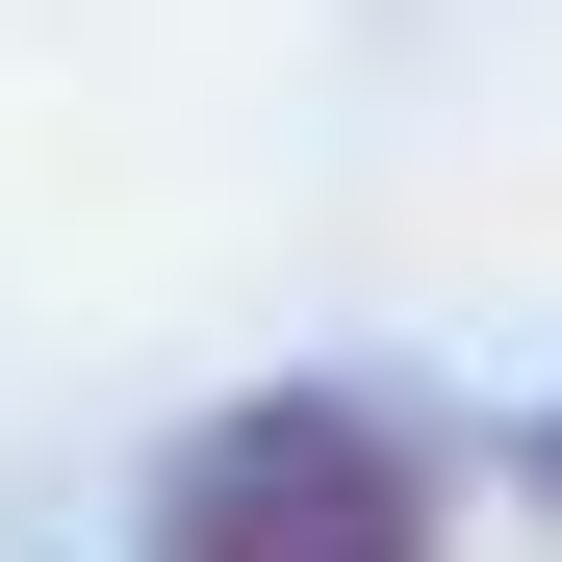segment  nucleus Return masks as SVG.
<instances>
[{
    "label": "nucleus",
    "mask_w": 562,
    "mask_h": 562,
    "mask_svg": "<svg viewBox=\"0 0 562 562\" xmlns=\"http://www.w3.org/2000/svg\"><path fill=\"white\" fill-rule=\"evenodd\" d=\"M128 562H460V435L384 384H256L154 460Z\"/></svg>",
    "instance_id": "obj_1"
},
{
    "label": "nucleus",
    "mask_w": 562,
    "mask_h": 562,
    "mask_svg": "<svg viewBox=\"0 0 562 562\" xmlns=\"http://www.w3.org/2000/svg\"><path fill=\"white\" fill-rule=\"evenodd\" d=\"M512 486H537V512H562V409H537V435H512Z\"/></svg>",
    "instance_id": "obj_2"
}]
</instances>
